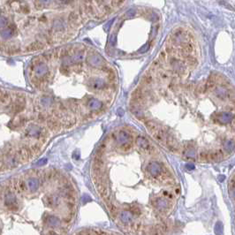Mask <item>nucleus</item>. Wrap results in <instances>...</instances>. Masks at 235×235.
I'll return each instance as SVG.
<instances>
[{"instance_id": "obj_21", "label": "nucleus", "mask_w": 235, "mask_h": 235, "mask_svg": "<svg viewBox=\"0 0 235 235\" xmlns=\"http://www.w3.org/2000/svg\"><path fill=\"white\" fill-rule=\"evenodd\" d=\"M47 163V159L46 158H42V160H40L38 163H37V164L38 165H42V164H45Z\"/></svg>"}, {"instance_id": "obj_4", "label": "nucleus", "mask_w": 235, "mask_h": 235, "mask_svg": "<svg viewBox=\"0 0 235 235\" xmlns=\"http://www.w3.org/2000/svg\"><path fill=\"white\" fill-rule=\"evenodd\" d=\"M43 220L51 227H59L60 226V224H61L60 219L54 215H46L44 217Z\"/></svg>"}, {"instance_id": "obj_1", "label": "nucleus", "mask_w": 235, "mask_h": 235, "mask_svg": "<svg viewBox=\"0 0 235 235\" xmlns=\"http://www.w3.org/2000/svg\"><path fill=\"white\" fill-rule=\"evenodd\" d=\"M5 205L11 211H17L20 208L18 200L13 192L9 191L5 195Z\"/></svg>"}, {"instance_id": "obj_14", "label": "nucleus", "mask_w": 235, "mask_h": 235, "mask_svg": "<svg viewBox=\"0 0 235 235\" xmlns=\"http://www.w3.org/2000/svg\"><path fill=\"white\" fill-rule=\"evenodd\" d=\"M106 205H107V208H108V209L110 211V213L111 214V216L116 217L117 214H118V209H117V207L114 204L110 203V201H106Z\"/></svg>"}, {"instance_id": "obj_6", "label": "nucleus", "mask_w": 235, "mask_h": 235, "mask_svg": "<svg viewBox=\"0 0 235 235\" xmlns=\"http://www.w3.org/2000/svg\"><path fill=\"white\" fill-rule=\"evenodd\" d=\"M27 186H28V188L30 192L32 193H35L36 192L39 187H40V180L39 178H28V183H27Z\"/></svg>"}, {"instance_id": "obj_7", "label": "nucleus", "mask_w": 235, "mask_h": 235, "mask_svg": "<svg viewBox=\"0 0 235 235\" xmlns=\"http://www.w3.org/2000/svg\"><path fill=\"white\" fill-rule=\"evenodd\" d=\"M104 104L102 101H100L96 98H91L88 102V107L92 110H99L103 108Z\"/></svg>"}, {"instance_id": "obj_8", "label": "nucleus", "mask_w": 235, "mask_h": 235, "mask_svg": "<svg viewBox=\"0 0 235 235\" xmlns=\"http://www.w3.org/2000/svg\"><path fill=\"white\" fill-rule=\"evenodd\" d=\"M153 204L154 206L158 209H160V210H163V209H165L169 207V203H168V201L164 198H158L156 199L154 201H153Z\"/></svg>"}, {"instance_id": "obj_16", "label": "nucleus", "mask_w": 235, "mask_h": 235, "mask_svg": "<svg viewBox=\"0 0 235 235\" xmlns=\"http://www.w3.org/2000/svg\"><path fill=\"white\" fill-rule=\"evenodd\" d=\"M214 231H215V233H216L217 235H223V233H224L223 225H222V223H221L220 221H218V222L216 223Z\"/></svg>"}, {"instance_id": "obj_20", "label": "nucleus", "mask_w": 235, "mask_h": 235, "mask_svg": "<svg viewBox=\"0 0 235 235\" xmlns=\"http://www.w3.org/2000/svg\"><path fill=\"white\" fill-rule=\"evenodd\" d=\"M6 168V164H5V162L2 161V160H0V172H2L4 171L5 169Z\"/></svg>"}, {"instance_id": "obj_17", "label": "nucleus", "mask_w": 235, "mask_h": 235, "mask_svg": "<svg viewBox=\"0 0 235 235\" xmlns=\"http://www.w3.org/2000/svg\"><path fill=\"white\" fill-rule=\"evenodd\" d=\"M18 185H19V188L20 190V192H26L28 190V186L23 180H20L18 181Z\"/></svg>"}, {"instance_id": "obj_15", "label": "nucleus", "mask_w": 235, "mask_h": 235, "mask_svg": "<svg viewBox=\"0 0 235 235\" xmlns=\"http://www.w3.org/2000/svg\"><path fill=\"white\" fill-rule=\"evenodd\" d=\"M186 156H187L188 158H195L196 156V151L194 147L192 146H189L186 151Z\"/></svg>"}, {"instance_id": "obj_10", "label": "nucleus", "mask_w": 235, "mask_h": 235, "mask_svg": "<svg viewBox=\"0 0 235 235\" xmlns=\"http://www.w3.org/2000/svg\"><path fill=\"white\" fill-rule=\"evenodd\" d=\"M223 149H224V150H225L228 154L232 153L234 150V149H235V142L232 140H230V139H227L226 141H224V142H223Z\"/></svg>"}, {"instance_id": "obj_23", "label": "nucleus", "mask_w": 235, "mask_h": 235, "mask_svg": "<svg viewBox=\"0 0 235 235\" xmlns=\"http://www.w3.org/2000/svg\"><path fill=\"white\" fill-rule=\"evenodd\" d=\"M63 220H64L65 223H69V222L71 221V217H70V216H68L67 217H64V218H63Z\"/></svg>"}, {"instance_id": "obj_5", "label": "nucleus", "mask_w": 235, "mask_h": 235, "mask_svg": "<svg viewBox=\"0 0 235 235\" xmlns=\"http://www.w3.org/2000/svg\"><path fill=\"white\" fill-rule=\"evenodd\" d=\"M27 133L28 135L31 137H36L37 139H40L42 136V127H39L36 125H30L27 129Z\"/></svg>"}, {"instance_id": "obj_18", "label": "nucleus", "mask_w": 235, "mask_h": 235, "mask_svg": "<svg viewBox=\"0 0 235 235\" xmlns=\"http://www.w3.org/2000/svg\"><path fill=\"white\" fill-rule=\"evenodd\" d=\"M66 205H67V207H68V209H69L70 210L75 209V201H67Z\"/></svg>"}, {"instance_id": "obj_3", "label": "nucleus", "mask_w": 235, "mask_h": 235, "mask_svg": "<svg viewBox=\"0 0 235 235\" xmlns=\"http://www.w3.org/2000/svg\"><path fill=\"white\" fill-rule=\"evenodd\" d=\"M148 171L153 177H158L162 172V166L158 162H151L148 166Z\"/></svg>"}, {"instance_id": "obj_2", "label": "nucleus", "mask_w": 235, "mask_h": 235, "mask_svg": "<svg viewBox=\"0 0 235 235\" xmlns=\"http://www.w3.org/2000/svg\"><path fill=\"white\" fill-rule=\"evenodd\" d=\"M116 141L119 145V146H123V145L127 144L131 142V135L130 133L125 130H121L119 132V133L116 136Z\"/></svg>"}, {"instance_id": "obj_24", "label": "nucleus", "mask_w": 235, "mask_h": 235, "mask_svg": "<svg viewBox=\"0 0 235 235\" xmlns=\"http://www.w3.org/2000/svg\"><path fill=\"white\" fill-rule=\"evenodd\" d=\"M223 78H224V77H223ZM223 78H222V79H223ZM222 79H221V80H222ZM221 80H220V81H221ZM218 83H219V82H218ZM218 83H217V84H218ZM217 85H216V86H217ZM216 86H215V87H216ZM215 87H214V88H215ZM213 88H212V89H213ZM212 89H211V90H212ZM211 90H210V91H211ZM210 91H209V92H210ZM209 93H208V94H209Z\"/></svg>"}, {"instance_id": "obj_22", "label": "nucleus", "mask_w": 235, "mask_h": 235, "mask_svg": "<svg viewBox=\"0 0 235 235\" xmlns=\"http://www.w3.org/2000/svg\"><path fill=\"white\" fill-rule=\"evenodd\" d=\"M187 168L188 170H193L194 168H195V166H194V164H187Z\"/></svg>"}, {"instance_id": "obj_12", "label": "nucleus", "mask_w": 235, "mask_h": 235, "mask_svg": "<svg viewBox=\"0 0 235 235\" xmlns=\"http://www.w3.org/2000/svg\"><path fill=\"white\" fill-rule=\"evenodd\" d=\"M209 159L215 161V162H218L223 160V153L221 152V150H213L209 152Z\"/></svg>"}, {"instance_id": "obj_19", "label": "nucleus", "mask_w": 235, "mask_h": 235, "mask_svg": "<svg viewBox=\"0 0 235 235\" xmlns=\"http://www.w3.org/2000/svg\"><path fill=\"white\" fill-rule=\"evenodd\" d=\"M130 211H131V213H132V214H138V215H139V214L141 213V210L139 209L138 207H132Z\"/></svg>"}, {"instance_id": "obj_9", "label": "nucleus", "mask_w": 235, "mask_h": 235, "mask_svg": "<svg viewBox=\"0 0 235 235\" xmlns=\"http://www.w3.org/2000/svg\"><path fill=\"white\" fill-rule=\"evenodd\" d=\"M120 220L124 224H129L133 221V214L131 213V211L128 210H123L120 212L119 214Z\"/></svg>"}, {"instance_id": "obj_13", "label": "nucleus", "mask_w": 235, "mask_h": 235, "mask_svg": "<svg viewBox=\"0 0 235 235\" xmlns=\"http://www.w3.org/2000/svg\"><path fill=\"white\" fill-rule=\"evenodd\" d=\"M136 143L141 149H145V150H147L150 147L148 140L146 138H144L143 136H141V135L136 138Z\"/></svg>"}, {"instance_id": "obj_11", "label": "nucleus", "mask_w": 235, "mask_h": 235, "mask_svg": "<svg viewBox=\"0 0 235 235\" xmlns=\"http://www.w3.org/2000/svg\"><path fill=\"white\" fill-rule=\"evenodd\" d=\"M46 204L51 207V208H53V207H56L59 204V196H57L56 195H51L47 197V200H46Z\"/></svg>"}]
</instances>
